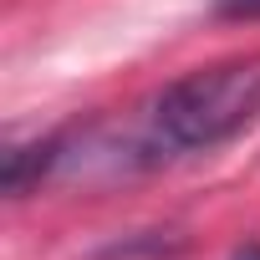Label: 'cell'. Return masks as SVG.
Listing matches in <instances>:
<instances>
[{"label":"cell","mask_w":260,"mask_h":260,"mask_svg":"<svg viewBox=\"0 0 260 260\" xmlns=\"http://www.w3.org/2000/svg\"><path fill=\"white\" fill-rule=\"evenodd\" d=\"M255 117H260V61H214V67H199L169 82L153 97L138 148L148 158L219 148Z\"/></svg>","instance_id":"6da1fadb"},{"label":"cell","mask_w":260,"mask_h":260,"mask_svg":"<svg viewBox=\"0 0 260 260\" xmlns=\"http://www.w3.org/2000/svg\"><path fill=\"white\" fill-rule=\"evenodd\" d=\"M214 11L230 21H260V0H214Z\"/></svg>","instance_id":"7a4b0ae2"},{"label":"cell","mask_w":260,"mask_h":260,"mask_svg":"<svg viewBox=\"0 0 260 260\" xmlns=\"http://www.w3.org/2000/svg\"><path fill=\"white\" fill-rule=\"evenodd\" d=\"M230 260H260V245H240V250H235Z\"/></svg>","instance_id":"3957f363"}]
</instances>
